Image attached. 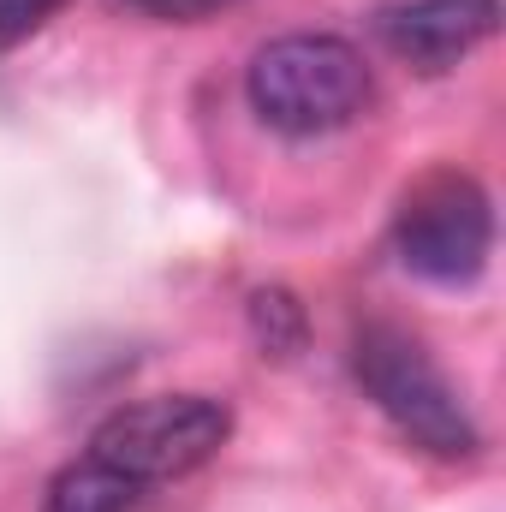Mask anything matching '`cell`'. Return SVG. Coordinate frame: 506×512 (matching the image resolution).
Returning a JSON list of instances; mask_svg holds the SVG:
<instances>
[{
    "instance_id": "1",
    "label": "cell",
    "mask_w": 506,
    "mask_h": 512,
    "mask_svg": "<svg viewBox=\"0 0 506 512\" xmlns=\"http://www.w3.org/2000/svg\"><path fill=\"white\" fill-rule=\"evenodd\" d=\"M245 96H251L256 120L280 137H328L346 131L370 108V66L346 36L328 30H292L274 36L268 48H256L251 72H245Z\"/></svg>"
},
{
    "instance_id": "2",
    "label": "cell",
    "mask_w": 506,
    "mask_h": 512,
    "mask_svg": "<svg viewBox=\"0 0 506 512\" xmlns=\"http://www.w3.org/2000/svg\"><path fill=\"white\" fill-rule=\"evenodd\" d=\"M352 376L376 399V411L423 453L435 459H471L483 447L459 387L441 376L429 346L393 322H364L352 334Z\"/></svg>"
},
{
    "instance_id": "3",
    "label": "cell",
    "mask_w": 506,
    "mask_h": 512,
    "mask_svg": "<svg viewBox=\"0 0 506 512\" xmlns=\"http://www.w3.org/2000/svg\"><path fill=\"white\" fill-rule=\"evenodd\" d=\"M233 435V405L215 393H155L108 411L90 429V459H102L108 471L131 477L137 489L191 477L197 465H209Z\"/></svg>"
},
{
    "instance_id": "4",
    "label": "cell",
    "mask_w": 506,
    "mask_h": 512,
    "mask_svg": "<svg viewBox=\"0 0 506 512\" xmlns=\"http://www.w3.org/2000/svg\"><path fill=\"white\" fill-rule=\"evenodd\" d=\"M393 251L417 280L471 286L495 251V203L471 173H429L405 191L393 221Z\"/></svg>"
},
{
    "instance_id": "5",
    "label": "cell",
    "mask_w": 506,
    "mask_h": 512,
    "mask_svg": "<svg viewBox=\"0 0 506 512\" xmlns=\"http://www.w3.org/2000/svg\"><path fill=\"white\" fill-rule=\"evenodd\" d=\"M381 42L417 72H453L501 30V0H405L376 18Z\"/></svg>"
},
{
    "instance_id": "6",
    "label": "cell",
    "mask_w": 506,
    "mask_h": 512,
    "mask_svg": "<svg viewBox=\"0 0 506 512\" xmlns=\"http://www.w3.org/2000/svg\"><path fill=\"white\" fill-rule=\"evenodd\" d=\"M137 507H143V489L120 471H108L102 459H90V453L78 465H66L42 495V512H137Z\"/></svg>"
},
{
    "instance_id": "7",
    "label": "cell",
    "mask_w": 506,
    "mask_h": 512,
    "mask_svg": "<svg viewBox=\"0 0 506 512\" xmlns=\"http://www.w3.org/2000/svg\"><path fill=\"white\" fill-rule=\"evenodd\" d=\"M251 334L262 358H292L304 346V304L286 286H262L251 292Z\"/></svg>"
},
{
    "instance_id": "8",
    "label": "cell",
    "mask_w": 506,
    "mask_h": 512,
    "mask_svg": "<svg viewBox=\"0 0 506 512\" xmlns=\"http://www.w3.org/2000/svg\"><path fill=\"white\" fill-rule=\"evenodd\" d=\"M66 0H0V48H12V42H24L48 12H60Z\"/></svg>"
},
{
    "instance_id": "9",
    "label": "cell",
    "mask_w": 506,
    "mask_h": 512,
    "mask_svg": "<svg viewBox=\"0 0 506 512\" xmlns=\"http://www.w3.org/2000/svg\"><path fill=\"white\" fill-rule=\"evenodd\" d=\"M137 12H149V18H173V24H197V18H215V12H227V6H239V0H126Z\"/></svg>"
}]
</instances>
